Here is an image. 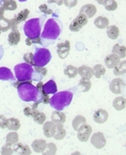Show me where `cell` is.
I'll return each mask as SVG.
<instances>
[{"instance_id": "1f68e13d", "label": "cell", "mask_w": 126, "mask_h": 155, "mask_svg": "<svg viewBox=\"0 0 126 155\" xmlns=\"http://www.w3.org/2000/svg\"><path fill=\"white\" fill-rule=\"evenodd\" d=\"M106 33H107V36L111 39H117L119 35V30L117 26H108L106 28Z\"/></svg>"}, {"instance_id": "52a82bcc", "label": "cell", "mask_w": 126, "mask_h": 155, "mask_svg": "<svg viewBox=\"0 0 126 155\" xmlns=\"http://www.w3.org/2000/svg\"><path fill=\"white\" fill-rule=\"evenodd\" d=\"M43 83L41 82V81H39V83L36 85V89L38 90V93H39V95H38V99L37 101H35L34 104L32 105V107L31 109L32 110H36L39 104H49V94H46V91H44V87H43Z\"/></svg>"}, {"instance_id": "83f0119b", "label": "cell", "mask_w": 126, "mask_h": 155, "mask_svg": "<svg viewBox=\"0 0 126 155\" xmlns=\"http://www.w3.org/2000/svg\"><path fill=\"white\" fill-rule=\"evenodd\" d=\"M94 24L99 29H105V28H107V27L109 26V20H108L107 17L102 16H102H98L95 19Z\"/></svg>"}, {"instance_id": "9a60e30c", "label": "cell", "mask_w": 126, "mask_h": 155, "mask_svg": "<svg viewBox=\"0 0 126 155\" xmlns=\"http://www.w3.org/2000/svg\"><path fill=\"white\" fill-rule=\"evenodd\" d=\"M48 70L45 67H38V66H33V74L31 80L33 81H41L46 75Z\"/></svg>"}, {"instance_id": "836d02e7", "label": "cell", "mask_w": 126, "mask_h": 155, "mask_svg": "<svg viewBox=\"0 0 126 155\" xmlns=\"http://www.w3.org/2000/svg\"><path fill=\"white\" fill-rule=\"evenodd\" d=\"M126 72V61H121L114 68V74L117 76H121L125 74Z\"/></svg>"}, {"instance_id": "cb8c5ba5", "label": "cell", "mask_w": 126, "mask_h": 155, "mask_svg": "<svg viewBox=\"0 0 126 155\" xmlns=\"http://www.w3.org/2000/svg\"><path fill=\"white\" fill-rule=\"evenodd\" d=\"M44 134L46 135V137L48 138H51L53 137V134H54V130H55V123L54 122H45L44 123Z\"/></svg>"}, {"instance_id": "5bb4252c", "label": "cell", "mask_w": 126, "mask_h": 155, "mask_svg": "<svg viewBox=\"0 0 126 155\" xmlns=\"http://www.w3.org/2000/svg\"><path fill=\"white\" fill-rule=\"evenodd\" d=\"M96 12H97V8L93 4L83 5L81 8V10H80V15H83L87 18H92L96 15Z\"/></svg>"}, {"instance_id": "7dc6e473", "label": "cell", "mask_w": 126, "mask_h": 155, "mask_svg": "<svg viewBox=\"0 0 126 155\" xmlns=\"http://www.w3.org/2000/svg\"><path fill=\"white\" fill-rule=\"evenodd\" d=\"M78 3V0H63V4H65L68 8H73Z\"/></svg>"}, {"instance_id": "bcb514c9", "label": "cell", "mask_w": 126, "mask_h": 155, "mask_svg": "<svg viewBox=\"0 0 126 155\" xmlns=\"http://www.w3.org/2000/svg\"><path fill=\"white\" fill-rule=\"evenodd\" d=\"M26 44L28 45V46H31L32 44H39V45H41L42 44V40H41V38H40V36L36 37V38H28V37H27Z\"/></svg>"}, {"instance_id": "ac0fdd59", "label": "cell", "mask_w": 126, "mask_h": 155, "mask_svg": "<svg viewBox=\"0 0 126 155\" xmlns=\"http://www.w3.org/2000/svg\"><path fill=\"white\" fill-rule=\"evenodd\" d=\"M119 62H121V58L117 54H114V53H111V54L107 55L104 59L105 66L107 67L108 69H114Z\"/></svg>"}, {"instance_id": "2e32d148", "label": "cell", "mask_w": 126, "mask_h": 155, "mask_svg": "<svg viewBox=\"0 0 126 155\" xmlns=\"http://www.w3.org/2000/svg\"><path fill=\"white\" fill-rule=\"evenodd\" d=\"M12 149H13V153H15V154H19V155H30L31 154V150L30 147L22 143H15V145L13 144Z\"/></svg>"}, {"instance_id": "3957f363", "label": "cell", "mask_w": 126, "mask_h": 155, "mask_svg": "<svg viewBox=\"0 0 126 155\" xmlns=\"http://www.w3.org/2000/svg\"><path fill=\"white\" fill-rule=\"evenodd\" d=\"M77 90V87H73L70 90H66L64 91L56 92L53 94V96L49 99V105L51 107L55 109L56 110H63L65 107H68L73 99L74 95V91Z\"/></svg>"}, {"instance_id": "f6af8a7d", "label": "cell", "mask_w": 126, "mask_h": 155, "mask_svg": "<svg viewBox=\"0 0 126 155\" xmlns=\"http://www.w3.org/2000/svg\"><path fill=\"white\" fill-rule=\"evenodd\" d=\"M23 58H24L25 63L30 64V65H31V66H35L34 59H33V53H31V52L25 53L24 56H23Z\"/></svg>"}, {"instance_id": "d6986e66", "label": "cell", "mask_w": 126, "mask_h": 155, "mask_svg": "<svg viewBox=\"0 0 126 155\" xmlns=\"http://www.w3.org/2000/svg\"><path fill=\"white\" fill-rule=\"evenodd\" d=\"M0 80L11 81V82L14 83L15 82V76L12 74L11 71L9 68L1 67V68H0Z\"/></svg>"}, {"instance_id": "f35d334b", "label": "cell", "mask_w": 126, "mask_h": 155, "mask_svg": "<svg viewBox=\"0 0 126 155\" xmlns=\"http://www.w3.org/2000/svg\"><path fill=\"white\" fill-rule=\"evenodd\" d=\"M11 21L10 19L5 17L0 19V31L6 32L7 31L11 30Z\"/></svg>"}, {"instance_id": "7c38bea8", "label": "cell", "mask_w": 126, "mask_h": 155, "mask_svg": "<svg viewBox=\"0 0 126 155\" xmlns=\"http://www.w3.org/2000/svg\"><path fill=\"white\" fill-rule=\"evenodd\" d=\"M109 89L110 91L115 93V94H121L123 92L124 89H125V84L123 82V80L121 78H116L113 79L111 81V83L109 85Z\"/></svg>"}, {"instance_id": "d6a6232c", "label": "cell", "mask_w": 126, "mask_h": 155, "mask_svg": "<svg viewBox=\"0 0 126 155\" xmlns=\"http://www.w3.org/2000/svg\"><path fill=\"white\" fill-rule=\"evenodd\" d=\"M64 73L65 74V76H68V78H74L78 74V68H76V67L72 65H68L65 68Z\"/></svg>"}, {"instance_id": "e0dca14e", "label": "cell", "mask_w": 126, "mask_h": 155, "mask_svg": "<svg viewBox=\"0 0 126 155\" xmlns=\"http://www.w3.org/2000/svg\"><path fill=\"white\" fill-rule=\"evenodd\" d=\"M93 119H94V121L98 124H103L108 119V112L105 110L99 109L96 110L94 114H93Z\"/></svg>"}, {"instance_id": "603a6c76", "label": "cell", "mask_w": 126, "mask_h": 155, "mask_svg": "<svg viewBox=\"0 0 126 155\" xmlns=\"http://www.w3.org/2000/svg\"><path fill=\"white\" fill-rule=\"evenodd\" d=\"M31 147H32V150L36 153H43V151L45 150L46 147V142L43 139H37L35 141H33Z\"/></svg>"}, {"instance_id": "6da1fadb", "label": "cell", "mask_w": 126, "mask_h": 155, "mask_svg": "<svg viewBox=\"0 0 126 155\" xmlns=\"http://www.w3.org/2000/svg\"><path fill=\"white\" fill-rule=\"evenodd\" d=\"M63 30V23L57 17H52L45 23L44 30L40 35L44 47L52 44L60 36Z\"/></svg>"}, {"instance_id": "11a10c76", "label": "cell", "mask_w": 126, "mask_h": 155, "mask_svg": "<svg viewBox=\"0 0 126 155\" xmlns=\"http://www.w3.org/2000/svg\"><path fill=\"white\" fill-rule=\"evenodd\" d=\"M19 1H20V2H26L27 0H19Z\"/></svg>"}, {"instance_id": "4dcf8cb0", "label": "cell", "mask_w": 126, "mask_h": 155, "mask_svg": "<svg viewBox=\"0 0 126 155\" xmlns=\"http://www.w3.org/2000/svg\"><path fill=\"white\" fill-rule=\"evenodd\" d=\"M112 52L114 54H117L119 58H124L126 56V48L125 46H121L118 44H116L113 47Z\"/></svg>"}, {"instance_id": "d590c367", "label": "cell", "mask_w": 126, "mask_h": 155, "mask_svg": "<svg viewBox=\"0 0 126 155\" xmlns=\"http://www.w3.org/2000/svg\"><path fill=\"white\" fill-rule=\"evenodd\" d=\"M92 71H93V75L96 76L97 78H101L102 76H103L105 74V72H106L105 68L101 64L95 65L94 68L92 69Z\"/></svg>"}, {"instance_id": "6f0895ef", "label": "cell", "mask_w": 126, "mask_h": 155, "mask_svg": "<svg viewBox=\"0 0 126 155\" xmlns=\"http://www.w3.org/2000/svg\"><path fill=\"white\" fill-rule=\"evenodd\" d=\"M1 32H2V31H0V33H1Z\"/></svg>"}, {"instance_id": "f5cc1de1", "label": "cell", "mask_w": 126, "mask_h": 155, "mask_svg": "<svg viewBox=\"0 0 126 155\" xmlns=\"http://www.w3.org/2000/svg\"><path fill=\"white\" fill-rule=\"evenodd\" d=\"M4 10L2 9V7H0V19L4 17Z\"/></svg>"}, {"instance_id": "ba28073f", "label": "cell", "mask_w": 126, "mask_h": 155, "mask_svg": "<svg viewBox=\"0 0 126 155\" xmlns=\"http://www.w3.org/2000/svg\"><path fill=\"white\" fill-rule=\"evenodd\" d=\"M87 17L83 15H79L73 21L70 23L69 25V30L71 31L77 32L79 31H81V29H83V27L87 24Z\"/></svg>"}, {"instance_id": "44dd1931", "label": "cell", "mask_w": 126, "mask_h": 155, "mask_svg": "<svg viewBox=\"0 0 126 155\" xmlns=\"http://www.w3.org/2000/svg\"><path fill=\"white\" fill-rule=\"evenodd\" d=\"M20 40H21V35H20V31L18 29L13 30L11 31V33L8 36V42L11 46H16Z\"/></svg>"}, {"instance_id": "4fadbf2b", "label": "cell", "mask_w": 126, "mask_h": 155, "mask_svg": "<svg viewBox=\"0 0 126 155\" xmlns=\"http://www.w3.org/2000/svg\"><path fill=\"white\" fill-rule=\"evenodd\" d=\"M70 51V42L65 40V42L58 44L57 46V54L61 59H65L68 57Z\"/></svg>"}, {"instance_id": "7402d4cb", "label": "cell", "mask_w": 126, "mask_h": 155, "mask_svg": "<svg viewBox=\"0 0 126 155\" xmlns=\"http://www.w3.org/2000/svg\"><path fill=\"white\" fill-rule=\"evenodd\" d=\"M63 125L64 124L61 123L55 124V130H54V134H53V138L55 140H63L65 137L66 132Z\"/></svg>"}, {"instance_id": "277c9868", "label": "cell", "mask_w": 126, "mask_h": 155, "mask_svg": "<svg viewBox=\"0 0 126 155\" xmlns=\"http://www.w3.org/2000/svg\"><path fill=\"white\" fill-rule=\"evenodd\" d=\"M46 15H43L38 18H32L28 20L24 25V33L28 38L39 37L42 32L43 24L46 20Z\"/></svg>"}, {"instance_id": "8992f818", "label": "cell", "mask_w": 126, "mask_h": 155, "mask_svg": "<svg viewBox=\"0 0 126 155\" xmlns=\"http://www.w3.org/2000/svg\"><path fill=\"white\" fill-rule=\"evenodd\" d=\"M51 53L46 48H35V52L33 53L35 66L45 67L48 65L51 60Z\"/></svg>"}, {"instance_id": "c3c4849f", "label": "cell", "mask_w": 126, "mask_h": 155, "mask_svg": "<svg viewBox=\"0 0 126 155\" xmlns=\"http://www.w3.org/2000/svg\"><path fill=\"white\" fill-rule=\"evenodd\" d=\"M5 127H7V118L0 114V129H5Z\"/></svg>"}, {"instance_id": "e575fe53", "label": "cell", "mask_w": 126, "mask_h": 155, "mask_svg": "<svg viewBox=\"0 0 126 155\" xmlns=\"http://www.w3.org/2000/svg\"><path fill=\"white\" fill-rule=\"evenodd\" d=\"M2 9L4 11H15L17 9V4L14 0H3Z\"/></svg>"}, {"instance_id": "f907efd6", "label": "cell", "mask_w": 126, "mask_h": 155, "mask_svg": "<svg viewBox=\"0 0 126 155\" xmlns=\"http://www.w3.org/2000/svg\"><path fill=\"white\" fill-rule=\"evenodd\" d=\"M49 3H54L57 4L58 6H61L63 5V0H48Z\"/></svg>"}, {"instance_id": "681fc988", "label": "cell", "mask_w": 126, "mask_h": 155, "mask_svg": "<svg viewBox=\"0 0 126 155\" xmlns=\"http://www.w3.org/2000/svg\"><path fill=\"white\" fill-rule=\"evenodd\" d=\"M24 114L27 117H31V114H32V109L29 107H26L24 109Z\"/></svg>"}, {"instance_id": "8fae6325", "label": "cell", "mask_w": 126, "mask_h": 155, "mask_svg": "<svg viewBox=\"0 0 126 155\" xmlns=\"http://www.w3.org/2000/svg\"><path fill=\"white\" fill-rule=\"evenodd\" d=\"M91 144L94 146L96 149L102 150L106 144V140L102 132H96L91 136Z\"/></svg>"}, {"instance_id": "db71d44e", "label": "cell", "mask_w": 126, "mask_h": 155, "mask_svg": "<svg viewBox=\"0 0 126 155\" xmlns=\"http://www.w3.org/2000/svg\"><path fill=\"white\" fill-rule=\"evenodd\" d=\"M95 1H97L99 5H103L106 1H107V0H95Z\"/></svg>"}, {"instance_id": "74e56055", "label": "cell", "mask_w": 126, "mask_h": 155, "mask_svg": "<svg viewBox=\"0 0 126 155\" xmlns=\"http://www.w3.org/2000/svg\"><path fill=\"white\" fill-rule=\"evenodd\" d=\"M78 89L82 92H86L91 89V82L90 80H83L81 79L78 84Z\"/></svg>"}, {"instance_id": "9f6ffc18", "label": "cell", "mask_w": 126, "mask_h": 155, "mask_svg": "<svg viewBox=\"0 0 126 155\" xmlns=\"http://www.w3.org/2000/svg\"><path fill=\"white\" fill-rule=\"evenodd\" d=\"M2 2H3V0H0V5L2 4Z\"/></svg>"}, {"instance_id": "60d3db41", "label": "cell", "mask_w": 126, "mask_h": 155, "mask_svg": "<svg viewBox=\"0 0 126 155\" xmlns=\"http://www.w3.org/2000/svg\"><path fill=\"white\" fill-rule=\"evenodd\" d=\"M57 151V147L55 144L53 143H49V144H46V147L45 150L43 151V154L45 155H54L56 154Z\"/></svg>"}, {"instance_id": "7bdbcfd3", "label": "cell", "mask_w": 126, "mask_h": 155, "mask_svg": "<svg viewBox=\"0 0 126 155\" xmlns=\"http://www.w3.org/2000/svg\"><path fill=\"white\" fill-rule=\"evenodd\" d=\"M39 10H40V12H42L44 15H54V17H57L58 16L57 15H55V13L53 12V11L46 4L40 5L39 6Z\"/></svg>"}, {"instance_id": "d4e9b609", "label": "cell", "mask_w": 126, "mask_h": 155, "mask_svg": "<svg viewBox=\"0 0 126 155\" xmlns=\"http://www.w3.org/2000/svg\"><path fill=\"white\" fill-rule=\"evenodd\" d=\"M65 120H66L65 114L62 110H55L51 114V121L54 122L55 124H57V123L64 124L65 122Z\"/></svg>"}, {"instance_id": "816d5d0a", "label": "cell", "mask_w": 126, "mask_h": 155, "mask_svg": "<svg viewBox=\"0 0 126 155\" xmlns=\"http://www.w3.org/2000/svg\"><path fill=\"white\" fill-rule=\"evenodd\" d=\"M3 54H4V49H3V47H2L1 45H0V60L2 59Z\"/></svg>"}, {"instance_id": "ab89813d", "label": "cell", "mask_w": 126, "mask_h": 155, "mask_svg": "<svg viewBox=\"0 0 126 155\" xmlns=\"http://www.w3.org/2000/svg\"><path fill=\"white\" fill-rule=\"evenodd\" d=\"M19 137H18V134L16 131H11L10 133H8V135L6 137V143H9V144H15L18 142Z\"/></svg>"}, {"instance_id": "30bf717a", "label": "cell", "mask_w": 126, "mask_h": 155, "mask_svg": "<svg viewBox=\"0 0 126 155\" xmlns=\"http://www.w3.org/2000/svg\"><path fill=\"white\" fill-rule=\"evenodd\" d=\"M78 139L81 142H87L92 133V127L87 124H83L78 129Z\"/></svg>"}, {"instance_id": "f546056e", "label": "cell", "mask_w": 126, "mask_h": 155, "mask_svg": "<svg viewBox=\"0 0 126 155\" xmlns=\"http://www.w3.org/2000/svg\"><path fill=\"white\" fill-rule=\"evenodd\" d=\"M125 106H126V100L122 96H119V97L115 98L114 102H113V107H114L115 110H124Z\"/></svg>"}, {"instance_id": "b9f144b4", "label": "cell", "mask_w": 126, "mask_h": 155, "mask_svg": "<svg viewBox=\"0 0 126 155\" xmlns=\"http://www.w3.org/2000/svg\"><path fill=\"white\" fill-rule=\"evenodd\" d=\"M104 8L106 11H109V12H113V11H116L118 8V4L115 0H107L104 4Z\"/></svg>"}, {"instance_id": "f1b7e54d", "label": "cell", "mask_w": 126, "mask_h": 155, "mask_svg": "<svg viewBox=\"0 0 126 155\" xmlns=\"http://www.w3.org/2000/svg\"><path fill=\"white\" fill-rule=\"evenodd\" d=\"M7 129L11 131H16L20 129V122L16 118H10L7 119Z\"/></svg>"}, {"instance_id": "8d00e7d4", "label": "cell", "mask_w": 126, "mask_h": 155, "mask_svg": "<svg viewBox=\"0 0 126 155\" xmlns=\"http://www.w3.org/2000/svg\"><path fill=\"white\" fill-rule=\"evenodd\" d=\"M85 123H86V119L83 116H82V115L76 116L74 119H73V121H72L73 130H78L79 127H81L82 125L85 124Z\"/></svg>"}, {"instance_id": "ffe728a7", "label": "cell", "mask_w": 126, "mask_h": 155, "mask_svg": "<svg viewBox=\"0 0 126 155\" xmlns=\"http://www.w3.org/2000/svg\"><path fill=\"white\" fill-rule=\"evenodd\" d=\"M78 73L80 74L82 79L83 80H90L91 77L93 76V71L92 68L88 66H81L80 68H78Z\"/></svg>"}, {"instance_id": "7a4b0ae2", "label": "cell", "mask_w": 126, "mask_h": 155, "mask_svg": "<svg viewBox=\"0 0 126 155\" xmlns=\"http://www.w3.org/2000/svg\"><path fill=\"white\" fill-rule=\"evenodd\" d=\"M31 82L32 80L24 81V82L17 81V82H14V84H13V86L17 89L18 96L24 102H31V101L35 102L38 99V90L36 89L35 86L31 84Z\"/></svg>"}, {"instance_id": "484cf974", "label": "cell", "mask_w": 126, "mask_h": 155, "mask_svg": "<svg viewBox=\"0 0 126 155\" xmlns=\"http://www.w3.org/2000/svg\"><path fill=\"white\" fill-rule=\"evenodd\" d=\"M32 119L34 120V122H36L39 125H43L46 122V114L44 112H40L36 110H32V114H31Z\"/></svg>"}, {"instance_id": "ee69618b", "label": "cell", "mask_w": 126, "mask_h": 155, "mask_svg": "<svg viewBox=\"0 0 126 155\" xmlns=\"http://www.w3.org/2000/svg\"><path fill=\"white\" fill-rule=\"evenodd\" d=\"M12 144L6 143V145L2 147L1 154L2 155H11L13 154V149H12Z\"/></svg>"}, {"instance_id": "4316f807", "label": "cell", "mask_w": 126, "mask_h": 155, "mask_svg": "<svg viewBox=\"0 0 126 155\" xmlns=\"http://www.w3.org/2000/svg\"><path fill=\"white\" fill-rule=\"evenodd\" d=\"M43 87H44V91H46V93L49 94H49H54L57 92V85L53 80L48 81L46 84H44Z\"/></svg>"}, {"instance_id": "9c48e42d", "label": "cell", "mask_w": 126, "mask_h": 155, "mask_svg": "<svg viewBox=\"0 0 126 155\" xmlns=\"http://www.w3.org/2000/svg\"><path fill=\"white\" fill-rule=\"evenodd\" d=\"M29 15H30V11L28 9H25V10L21 11L20 12H18L17 15H15L14 17H13L12 19H11V30L13 31V30L18 29L17 26L20 23L26 21L27 18H28V16H29Z\"/></svg>"}, {"instance_id": "5b68a950", "label": "cell", "mask_w": 126, "mask_h": 155, "mask_svg": "<svg viewBox=\"0 0 126 155\" xmlns=\"http://www.w3.org/2000/svg\"><path fill=\"white\" fill-rule=\"evenodd\" d=\"M14 73L15 78L20 82L31 80L33 74V66L27 63H20L14 67Z\"/></svg>"}]
</instances>
